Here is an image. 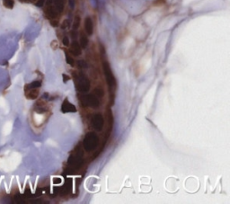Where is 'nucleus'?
<instances>
[{"instance_id":"obj_1","label":"nucleus","mask_w":230,"mask_h":204,"mask_svg":"<svg viewBox=\"0 0 230 204\" xmlns=\"http://www.w3.org/2000/svg\"><path fill=\"white\" fill-rule=\"evenodd\" d=\"M75 83H76V87L78 92L80 93H87L90 90L91 83L88 77L85 75L84 73H78L75 74Z\"/></svg>"},{"instance_id":"obj_3","label":"nucleus","mask_w":230,"mask_h":204,"mask_svg":"<svg viewBox=\"0 0 230 204\" xmlns=\"http://www.w3.org/2000/svg\"><path fill=\"white\" fill-rule=\"evenodd\" d=\"M103 70H104V77H105V79H106V82L108 84V86L111 90V92H113L115 88H116V78L113 75V70L110 67V64L107 62V61H104L103 63Z\"/></svg>"},{"instance_id":"obj_18","label":"nucleus","mask_w":230,"mask_h":204,"mask_svg":"<svg viewBox=\"0 0 230 204\" xmlns=\"http://www.w3.org/2000/svg\"><path fill=\"white\" fill-rule=\"evenodd\" d=\"M66 60H67V63L68 65H70V66H75V60L74 59H73L69 54H67L66 55Z\"/></svg>"},{"instance_id":"obj_12","label":"nucleus","mask_w":230,"mask_h":204,"mask_svg":"<svg viewBox=\"0 0 230 204\" xmlns=\"http://www.w3.org/2000/svg\"><path fill=\"white\" fill-rule=\"evenodd\" d=\"M53 3L55 5V8L57 9L59 13H62L64 10V0H53Z\"/></svg>"},{"instance_id":"obj_24","label":"nucleus","mask_w":230,"mask_h":204,"mask_svg":"<svg viewBox=\"0 0 230 204\" xmlns=\"http://www.w3.org/2000/svg\"><path fill=\"white\" fill-rule=\"evenodd\" d=\"M68 80H70V77H69L68 75H65V74H64V75H63V81L66 83V82H68Z\"/></svg>"},{"instance_id":"obj_9","label":"nucleus","mask_w":230,"mask_h":204,"mask_svg":"<svg viewBox=\"0 0 230 204\" xmlns=\"http://www.w3.org/2000/svg\"><path fill=\"white\" fill-rule=\"evenodd\" d=\"M39 88H30V89H25V96L28 98V99H31V100H33V99H36L38 96H39Z\"/></svg>"},{"instance_id":"obj_6","label":"nucleus","mask_w":230,"mask_h":204,"mask_svg":"<svg viewBox=\"0 0 230 204\" xmlns=\"http://www.w3.org/2000/svg\"><path fill=\"white\" fill-rule=\"evenodd\" d=\"M61 111L62 113H76L77 112V108L76 106L71 104L68 99H65L63 101V104L61 106Z\"/></svg>"},{"instance_id":"obj_2","label":"nucleus","mask_w":230,"mask_h":204,"mask_svg":"<svg viewBox=\"0 0 230 204\" xmlns=\"http://www.w3.org/2000/svg\"><path fill=\"white\" fill-rule=\"evenodd\" d=\"M99 145V137L95 132H88L84 140H83V147L87 152L93 151Z\"/></svg>"},{"instance_id":"obj_11","label":"nucleus","mask_w":230,"mask_h":204,"mask_svg":"<svg viewBox=\"0 0 230 204\" xmlns=\"http://www.w3.org/2000/svg\"><path fill=\"white\" fill-rule=\"evenodd\" d=\"M45 13H46V15H47V16L50 18V19H55V18L58 16V14H59V12L57 11V9L55 8L54 6H52L51 5L48 6V7L46 8Z\"/></svg>"},{"instance_id":"obj_4","label":"nucleus","mask_w":230,"mask_h":204,"mask_svg":"<svg viewBox=\"0 0 230 204\" xmlns=\"http://www.w3.org/2000/svg\"><path fill=\"white\" fill-rule=\"evenodd\" d=\"M104 125V119L101 113H95L91 118V126L96 131H101Z\"/></svg>"},{"instance_id":"obj_22","label":"nucleus","mask_w":230,"mask_h":204,"mask_svg":"<svg viewBox=\"0 0 230 204\" xmlns=\"http://www.w3.org/2000/svg\"><path fill=\"white\" fill-rule=\"evenodd\" d=\"M78 67L84 68H86L87 67V64L84 60H80V61H78Z\"/></svg>"},{"instance_id":"obj_23","label":"nucleus","mask_w":230,"mask_h":204,"mask_svg":"<svg viewBox=\"0 0 230 204\" xmlns=\"http://www.w3.org/2000/svg\"><path fill=\"white\" fill-rule=\"evenodd\" d=\"M68 5L71 9H74L75 5H76V0H68Z\"/></svg>"},{"instance_id":"obj_8","label":"nucleus","mask_w":230,"mask_h":204,"mask_svg":"<svg viewBox=\"0 0 230 204\" xmlns=\"http://www.w3.org/2000/svg\"><path fill=\"white\" fill-rule=\"evenodd\" d=\"M34 110H35L38 113H46V112H47V111H48L47 104H46L43 100H40V101H38L37 103L35 104Z\"/></svg>"},{"instance_id":"obj_15","label":"nucleus","mask_w":230,"mask_h":204,"mask_svg":"<svg viewBox=\"0 0 230 204\" xmlns=\"http://www.w3.org/2000/svg\"><path fill=\"white\" fill-rule=\"evenodd\" d=\"M3 4H4V6H5L6 8L12 9V8L14 7L15 1H14V0H3Z\"/></svg>"},{"instance_id":"obj_20","label":"nucleus","mask_w":230,"mask_h":204,"mask_svg":"<svg viewBox=\"0 0 230 204\" xmlns=\"http://www.w3.org/2000/svg\"><path fill=\"white\" fill-rule=\"evenodd\" d=\"M45 2H46V0H37V1L35 2V5L38 7H41V6H43Z\"/></svg>"},{"instance_id":"obj_10","label":"nucleus","mask_w":230,"mask_h":204,"mask_svg":"<svg viewBox=\"0 0 230 204\" xmlns=\"http://www.w3.org/2000/svg\"><path fill=\"white\" fill-rule=\"evenodd\" d=\"M85 31L88 35H92L94 32V24L91 17H86L85 19Z\"/></svg>"},{"instance_id":"obj_17","label":"nucleus","mask_w":230,"mask_h":204,"mask_svg":"<svg viewBox=\"0 0 230 204\" xmlns=\"http://www.w3.org/2000/svg\"><path fill=\"white\" fill-rule=\"evenodd\" d=\"M79 25H80V17L78 15H77L75 17V19H74V22H73V24H72L73 29L77 30L78 27H79Z\"/></svg>"},{"instance_id":"obj_5","label":"nucleus","mask_w":230,"mask_h":204,"mask_svg":"<svg viewBox=\"0 0 230 204\" xmlns=\"http://www.w3.org/2000/svg\"><path fill=\"white\" fill-rule=\"evenodd\" d=\"M82 101L84 102V104L86 106H89L94 109H97L100 106V101L98 97L95 95L93 94H89L87 95H85L83 97Z\"/></svg>"},{"instance_id":"obj_7","label":"nucleus","mask_w":230,"mask_h":204,"mask_svg":"<svg viewBox=\"0 0 230 204\" xmlns=\"http://www.w3.org/2000/svg\"><path fill=\"white\" fill-rule=\"evenodd\" d=\"M69 51H70V53H72V55H74V56H79V55H81L82 48H81L79 42H77V41H73L71 46H70Z\"/></svg>"},{"instance_id":"obj_16","label":"nucleus","mask_w":230,"mask_h":204,"mask_svg":"<svg viewBox=\"0 0 230 204\" xmlns=\"http://www.w3.org/2000/svg\"><path fill=\"white\" fill-rule=\"evenodd\" d=\"M95 95L97 96V97H104V91L103 88H101V87H96L95 90Z\"/></svg>"},{"instance_id":"obj_13","label":"nucleus","mask_w":230,"mask_h":204,"mask_svg":"<svg viewBox=\"0 0 230 204\" xmlns=\"http://www.w3.org/2000/svg\"><path fill=\"white\" fill-rule=\"evenodd\" d=\"M79 44L81 46V48L86 49L88 45V38L86 37V35H85L84 33H81L80 35V41H79Z\"/></svg>"},{"instance_id":"obj_14","label":"nucleus","mask_w":230,"mask_h":204,"mask_svg":"<svg viewBox=\"0 0 230 204\" xmlns=\"http://www.w3.org/2000/svg\"><path fill=\"white\" fill-rule=\"evenodd\" d=\"M41 81L36 80V81L32 82L31 84L27 85V86H25V89H30V88H39V87H41Z\"/></svg>"},{"instance_id":"obj_25","label":"nucleus","mask_w":230,"mask_h":204,"mask_svg":"<svg viewBox=\"0 0 230 204\" xmlns=\"http://www.w3.org/2000/svg\"><path fill=\"white\" fill-rule=\"evenodd\" d=\"M53 3V0H46V4H47L48 6L51 5Z\"/></svg>"},{"instance_id":"obj_21","label":"nucleus","mask_w":230,"mask_h":204,"mask_svg":"<svg viewBox=\"0 0 230 204\" xmlns=\"http://www.w3.org/2000/svg\"><path fill=\"white\" fill-rule=\"evenodd\" d=\"M62 43H63L64 46H68V45H69V39L68 38L67 36L63 37V39H62Z\"/></svg>"},{"instance_id":"obj_19","label":"nucleus","mask_w":230,"mask_h":204,"mask_svg":"<svg viewBox=\"0 0 230 204\" xmlns=\"http://www.w3.org/2000/svg\"><path fill=\"white\" fill-rule=\"evenodd\" d=\"M69 24H70L69 21H68V20H65V21H64V22L62 23V24H61V29H62V30L67 29L68 27L69 26Z\"/></svg>"}]
</instances>
